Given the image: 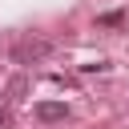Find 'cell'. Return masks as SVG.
<instances>
[{"label":"cell","instance_id":"cell-3","mask_svg":"<svg viewBox=\"0 0 129 129\" xmlns=\"http://www.w3.org/2000/svg\"><path fill=\"white\" fill-rule=\"evenodd\" d=\"M4 125H8V109H0V129H4Z\"/></svg>","mask_w":129,"mask_h":129},{"label":"cell","instance_id":"cell-1","mask_svg":"<svg viewBox=\"0 0 129 129\" xmlns=\"http://www.w3.org/2000/svg\"><path fill=\"white\" fill-rule=\"evenodd\" d=\"M48 52H52L48 40H32V36H24V40L12 48V60H16V64H28V60H40V56H48Z\"/></svg>","mask_w":129,"mask_h":129},{"label":"cell","instance_id":"cell-2","mask_svg":"<svg viewBox=\"0 0 129 129\" xmlns=\"http://www.w3.org/2000/svg\"><path fill=\"white\" fill-rule=\"evenodd\" d=\"M36 117H40V121H64V117H69V105H64V101H40V105H36Z\"/></svg>","mask_w":129,"mask_h":129}]
</instances>
